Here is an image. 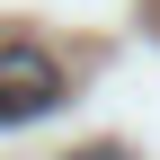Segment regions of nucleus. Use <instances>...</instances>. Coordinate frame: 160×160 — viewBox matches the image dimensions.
Here are the masks:
<instances>
[{
	"label": "nucleus",
	"instance_id": "nucleus-1",
	"mask_svg": "<svg viewBox=\"0 0 160 160\" xmlns=\"http://www.w3.org/2000/svg\"><path fill=\"white\" fill-rule=\"evenodd\" d=\"M53 107H62V62L27 36H9L0 45V125H36Z\"/></svg>",
	"mask_w": 160,
	"mask_h": 160
},
{
	"label": "nucleus",
	"instance_id": "nucleus-2",
	"mask_svg": "<svg viewBox=\"0 0 160 160\" xmlns=\"http://www.w3.org/2000/svg\"><path fill=\"white\" fill-rule=\"evenodd\" d=\"M71 160H133L125 142H89V151H71Z\"/></svg>",
	"mask_w": 160,
	"mask_h": 160
}]
</instances>
